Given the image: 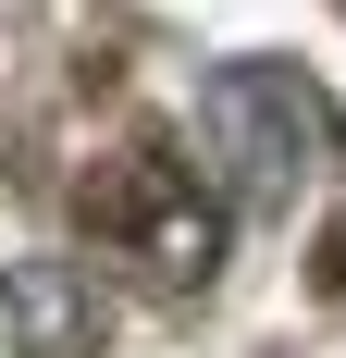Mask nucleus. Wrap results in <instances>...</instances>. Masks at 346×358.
<instances>
[{
  "instance_id": "nucleus-1",
  "label": "nucleus",
  "mask_w": 346,
  "mask_h": 358,
  "mask_svg": "<svg viewBox=\"0 0 346 358\" xmlns=\"http://www.w3.org/2000/svg\"><path fill=\"white\" fill-rule=\"evenodd\" d=\"M334 99H321L297 62H223L198 87V173L223 185V210H247V222H272V210H297V185L334 161Z\"/></svg>"
},
{
  "instance_id": "nucleus-2",
  "label": "nucleus",
  "mask_w": 346,
  "mask_h": 358,
  "mask_svg": "<svg viewBox=\"0 0 346 358\" xmlns=\"http://www.w3.org/2000/svg\"><path fill=\"white\" fill-rule=\"evenodd\" d=\"M99 210H111V235L137 248L148 285H210V272H223V185L198 198V161H161V148H148L137 173L99 185Z\"/></svg>"
},
{
  "instance_id": "nucleus-3",
  "label": "nucleus",
  "mask_w": 346,
  "mask_h": 358,
  "mask_svg": "<svg viewBox=\"0 0 346 358\" xmlns=\"http://www.w3.org/2000/svg\"><path fill=\"white\" fill-rule=\"evenodd\" d=\"M0 322L25 358H87L99 346V285L74 272V259H13L0 272Z\"/></svg>"
}]
</instances>
